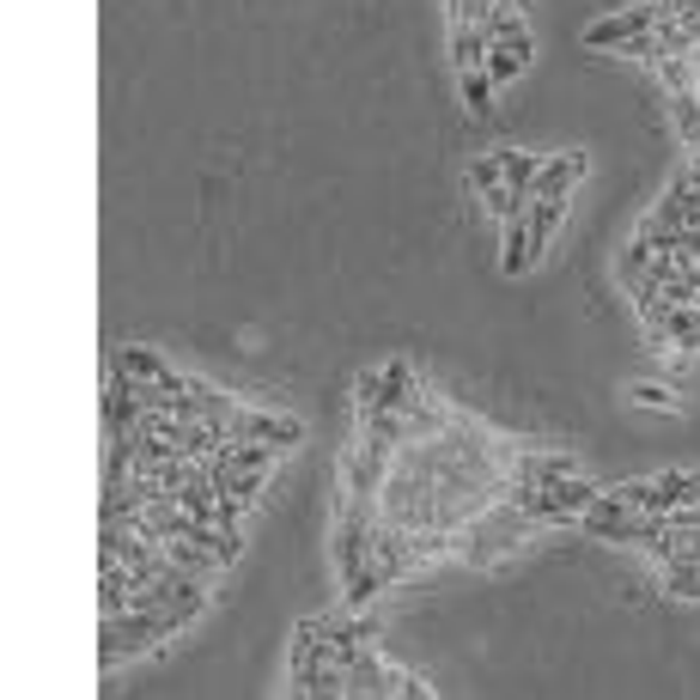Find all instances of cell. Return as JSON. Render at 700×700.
I'll use <instances>...</instances> for the list:
<instances>
[{
	"instance_id": "obj_1",
	"label": "cell",
	"mask_w": 700,
	"mask_h": 700,
	"mask_svg": "<svg viewBox=\"0 0 700 700\" xmlns=\"http://www.w3.org/2000/svg\"><path fill=\"white\" fill-rule=\"evenodd\" d=\"M323 664H329V615H305L299 628H293V664H287L293 694H310V689H317Z\"/></svg>"
},
{
	"instance_id": "obj_2",
	"label": "cell",
	"mask_w": 700,
	"mask_h": 700,
	"mask_svg": "<svg viewBox=\"0 0 700 700\" xmlns=\"http://www.w3.org/2000/svg\"><path fill=\"white\" fill-rule=\"evenodd\" d=\"M231 438H263V445H275V451H293L305 438V426L293 421V414H268V408H238L231 414V426H226Z\"/></svg>"
},
{
	"instance_id": "obj_3",
	"label": "cell",
	"mask_w": 700,
	"mask_h": 700,
	"mask_svg": "<svg viewBox=\"0 0 700 700\" xmlns=\"http://www.w3.org/2000/svg\"><path fill=\"white\" fill-rule=\"evenodd\" d=\"M658 24V7L645 0V7H628V12H609V19H598L585 31V49H621L628 37H640V31H652Z\"/></svg>"
},
{
	"instance_id": "obj_4",
	"label": "cell",
	"mask_w": 700,
	"mask_h": 700,
	"mask_svg": "<svg viewBox=\"0 0 700 700\" xmlns=\"http://www.w3.org/2000/svg\"><path fill=\"white\" fill-rule=\"evenodd\" d=\"M585 171H591L585 152H561V159H542V171H536V184H530V196H566V189H573Z\"/></svg>"
},
{
	"instance_id": "obj_5",
	"label": "cell",
	"mask_w": 700,
	"mask_h": 700,
	"mask_svg": "<svg viewBox=\"0 0 700 700\" xmlns=\"http://www.w3.org/2000/svg\"><path fill=\"white\" fill-rule=\"evenodd\" d=\"M512 475H517V482L549 487V482H566V475H579V463L566 457V451H530V457H512Z\"/></svg>"
},
{
	"instance_id": "obj_6",
	"label": "cell",
	"mask_w": 700,
	"mask_h": 700,
	"mask_svg": "<svg viewBox=\"0 0 700 700\" xmlns=\"http://www.w3.org/2000/svg\"><path fill=\"white\" fill-rule=\"evenodd\" d=\"M487 49H494L487 24H451V61H457V73L487 68Z\"/></svg>"
},
{
	"instance_id": "obj_7",
	"label": "cell",
	"mask_w": 700,
	"mask_h": 700,
	"mask_svg": "<svg viewBox=\"0 0 700 700\" xmlns=\"http://www.w3.org/2000/svg\"><path fill=\"white\" fill-rule=\"evenodd\" d=\"M682 500H694V470H664V475H652L645 512H677Z\"/></svg>"
},
{
	"instance_id": "obj_8",
	"label": "cell",
	"mask_w": 700,
	"mask_h": 700,
	"mask_svg": "<svg viewBox=\"0 0 700 700\" xmlns=\"http://www.w3.org/2000/svg\"><path fill=\"white\" fill-rule=\"evenodd\" d=\"M505 244H512V250L500 256V268H505V275H524V268L536 263V244H530V219L524 214L505 219Z\"/></svg>"
},
{
	"instance_id": "obj_9",
	"label": "cell",
	"mask_w": 700,
	"mask_h": 700,
	"mask_svg": "<svg viewBox=\"0 0 700 700\" xmlns=\"http://www.w3.org/2000/svg\"><path fill=\"white\" fill-rule=\"evenodd\" d=\"M378 670H384V658L378 652H372V640L366 645H359V652H354V664H347V694H366V700H378Z\"/></svg>"
},
{
	"instance_id": "obj_10",
	"label": "cell",
	"mask_w": 700,
	"mask_h": 700,
	"mask_svg": "<svg viewBox=\"0 0 700 700\" xmlns=\"http://www.w3.org/2000/svg\"><path fill=\"white\" fill-rule=\"evenodd\" d=\"M494 159H500V177H505V184H512V189H530V184H536V171H542V152H517V147H500Z\"/></svg>"
},
{
	"instance_id": "obj_11",
	"label": "cell",
	"mask_w": 700,
	"mask_h": 700,
	"mask_svg": "<svg viewBox=\"0 0 700 700\" xmlns=\"http://www.w3.org/2000/svg\"><path fill=\"white\" fill-rule=\"evenodd\" d=\"M384 585H391V579L378 573V561H366V566H359V573H354V579H347V585H342V598H347V609H366V603L378 598Z\"/></svg>"
},
{
	"instance_id": "obj_12",
	"label": "cell",
	"mask_w": 700,
	"mask_h": 700,
	"mask_svg": "<svg viewBox=\"0 0 700 700\" xmlns=\"http://www.w3.org/2000/svg\"><path fill=\"white\" fill-rule=\"evenodd\" d=\"M463 103H470L475 122H487V116H494V80H487V68H470V73H463Z\"/></svg>"
},
{
	"instance_id": "obj_13",
	"label": "cell",
	"mask_w": 700,
	"mask_h": 700,
	"mask_svg": "<svg viewBox=\"0 0 700 700\" xmlns=\"http://www.w3.org/2000/svg\"><path fill=\"white\" fill-rule=\"evenodd\" d=\"M670 116H677V135L700 152V103H694V92H670Z\"/></svg>"
},
{
	"instance_id": "obj_14",
	"label": "cell",
	"mask_w": 700,
	"mask_h": 700,
	"mask_svg": "<svg viewBox=\"0 0 700 700\" xmlns=\"http://www.w3.org/2000/svg\"><path fill=\"white\" fill-rule=\"evenodd\" d=\"M378 694H414V700H426V694H433V682L408 677L402 664H384V670H378Z\"/></svg>"
},
{
	"instance_id": "obj_15",
	"label": "cell",
	"mask_w": 700,
	"mask_h": 700,
	"mask_svg": "<svg viewBox=\"0 0 700 700\" xmlns=\"http://www.w3.org/2000/svg\"><path fill=\"white\" fill-rule=\"evenodd\" d=\"M116 366H122L128 378H165V372H171L159 354H147V347H122V354H116Z\"/></svg>"
},
{
	"instance_id": "obj_16",
	"label": "cell",
	"mask_w": 700,
	"mask_h": 700,
	"mask_svg": "<svg viewBox=\"0 0 700 700\" xmlns=\"http://www.w3.org/2000/svg\"><path fill=\"white\" fill-rule=\"evenodd\" d=\"M664 591L682 603H700V566H664Z\"/></svg>"
},
{
	"instance_id": "obj_17",
	"label": "cell",
	"mask_w": 700,
	"mask_h": 700,
	"mask_svg": "<svg viewBox=\"0 0 700 700\" xmlns=\"http://www.w3.org/2000/svg\"><path fill=\"white\" fill-rule=\"evenodd\" d=\"M517 73H524V61H517L512 49H500V43L487 49V80H494V86H512Z\"/></svg>"
},
{
	"instance_id": "obj_18",
	"label": "cell",
	"mask_w": 700,
	"mask_h": 700,
	"mask_svg": "<svg viewBox=\"0 0 700 700\" xmlns=\"http://www.w3.org/2000/svg\"><path fill=\"white\" fill-rule=\"evenodd\" d=\"M664 530H677V536H700V500H682L677 512H664Z\"/></svg>"
},
{
	"instance_id": "obj_19",
	"label": "cell",
	"mask_w": 700,
	"mask_h": 700,
	"mask_svg": "<svg viewBox=\"0 0 700 700\" xmlns=\"http://www.w3.org/2000/svg\"><path fill=\"white\" fill-rule=\"evenodd\" d=\"M628 396L640 402V408H682V402H677V391H664V384H633Z\"/></svg>"
},
{
	"instance_id": "obj_20",
	"label": "cell",
	"mask_w": 700,
	"mask_h": 700,
	"mask_svg": "<svg viewBox=\"0 0 700 700\" xmlns=\"http://www.w3.org/2000/svg\"><path fill=\"white\" fill-rule=\"evenodd\" d=\"M664 80H670V92H694V73H689V61H677V56H664Z\"/></svg>"
},
{
	"instance_id": "obj_21",
	"label": "cell",
	"mask_w": 700,
	"mask_h": 700,
	"mask_svg": "<svg viewBox=\"0 0 700 700\" xmlns=\"http://www.w3.org/2000/svg\"><path fill=\"white\" fill-rule=\"evenodd\" d=\"M470 184H475V189H494V184H500V159H494V152L470 165Z\"/></svg>"
},
{
	"instance_id": "obj_22",
	"label": "cell",
	"mask_w": 700,
	"mask_h": 700,
	"mask_svg": "<svg viewBox=\"0 0 700 700\" xmlns=\"http://www.w3.org/2000/svg\"><path fill=\"white\" fill-rule=\"evenodd\" d=\"M682 226H700V189H694L689 201H682Z\"/></svg>"
},
{
	"instance_id": "obj_23",
	"label": "cell",
	"mask_w": 700,
	"mask_h": 700,
	"mask_svg": "<svg viewBox=\"0 0 700 700\" xmlns=\"http://www.w3.org/2000/svg\"><path fill=\"white\" fill-rule=\"evenodd\" d=\"M689 184L700 189V152H694V159H689Z\"/></svg>"
},
{
	"instance_id": "obj_24",
	"label": "cell",
	"mask_w": 700,
	"mask_h": 700,
	"mask_svg": "<svg viewBox=\"0 0 700 700\" xmlns=\"http://www.w3.org/2000/svg\"><path fill=\"white\" fill-rule=\"evenodd\" d=\"M694 500H700V470H694Z\"/></svg>"
}]
</instances>
